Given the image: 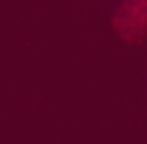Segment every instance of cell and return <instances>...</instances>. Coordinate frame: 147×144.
<instances>
[{
	"instance_id": "obj_1",
	"label": "cell",
	"mask_w": 147,
	"mask_h": 144,
	"mask_svg": "<svg viewBox=\"0 0 147 144\" xmlns=\"http://www.w3.org/2000/svg\"><path fill=\"white\" fill-rule=\"evenodd\" d=\"M139 3H142V5H144V11H147V0H139Z\"/></svg>"
}]
</instances>
